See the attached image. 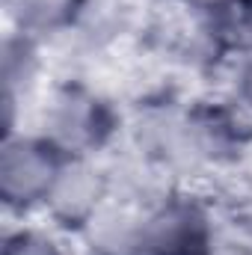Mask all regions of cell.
Listing matches in <instances>:
<instances>
[{
	"instance_id": "obj_4",
	"label": "cell",
	"mask_w": 252,
	"mask_h": 255,
	"mask_svg": "<svg viewBox=\"0 0 252 255\" xmlns=\"http://www.w3.org/2000/svg\"><path fill=\"white\" fill-rule=\"evenodd\" d=\"M113 199V175L101 157H65L48 196L45 217L63 235H80L89 220Z\"/></svg>"
},
{
	"instance_id": "obj_7",
	"label": "cell",
	"mask_w": 252,
	"mask_h": 255,
	"mask_svg": "<svg viewBox=\"0 0 252 255\" xmlns=\"http://www.w3.org/2000/svg\"><path fill=\"white\" fill-rule=\"evenodd\" d=\"M83 0H6V15L15 33L48 42L51 36H68Z\"/></svg>"
},
{
	"instance_id": "obj_12",
	"label": "cell",
	"mask_w": 252,
	"mask_h": 255,
	"mask_svg": "<svg viewBox=\"0 0 252 255\" xmlns=\"http://www.w3.org/2000/svg\"><path fill=\"white\" fill-rule=\"evenodd\" d=\"M217 255H252V241H250V238H238V241L223 238L220 253H217Z\"/></svg>"
},
{
	"instance_id": "obj_9",
	"label": "cell",
	"mask_w": 252,
	"mask_h": 255,
	"mask_svg": "<svg viewBox=\"0 0 252 255\" xmlns=\"http://www.w3.org/2000/svg\"><path fill=\"white\" fill-rule=\"evenodd\" d=\"M214 24L229 60L252 54V0H235L220 15H214Z\"/></svg>"
},
{
	"instance_id": "obj_10",
	"label": "cell",
	"mask_w": 252,
	"mask_h": 255,
	"mask_svg": "<svg viewBox=\"0 0 252 255\" xmlns=\"http://www.w3.org/2000/svg\"><path fill=\"white\" fill-rule=\"evenodd\" d=\"M232 101L252 119V54L232 57Z\"/></svg>"
},
{
	"instance_id": "obj_1",
	"label": "cell",
	"mask_w": 252,
	"mask_h": 255,
	"mask_svg": "<svg viewBox=\"0 0 252 255\" xmlns=\"http://www.w3.org/2000/svg\"><path fill=\"white\" fill-rule=\"evenodd\" d=\"M36 130L65 157H101L125 128L110 98L80 80H68L45 98Z\"/></svg>"
},
{
	"instance_id": "obj_11",
	"label": "cell",
	"mask_w": 252,
	"mask_h": 255,
	"mask_svg": "<svg viewBox=\"0 0 252 255\" xmlns=\"http://www.w3.org/2000/svg\"><path fill=\"white\" fill-rule=\"evenodd\" d=\"M172 6L178 9H187V12H196V15H220L226 6H232L235 0H169Z\"/></svg>"
},
{
	"instance_id": "obj_2",
	"label": "cell",
	"mask_w": 252,
	"mask_h": 255,
	"mask_svg": "<svg viewBox=\"0 0 252 255\" xmlns=\"http://www.w3.org/2000/svg\"><path fill=\"white\" fill-rule=\"evenodd\" d=\"M223 244L214 208L172 184L142 211V255H217Z\"/></svg>"
},
{
	"instance_id": "obj_3",
	"label": "cell",
	"mask_w": 252,
	"mask_h": 255,
	"mask_svg": "<svg viewBox=\"0 0 252 255\" xmlns=\"http://www.w3.org/2000/svg\"><path fill=\"white\" fill-rule=\"evenodd\" d=\"M65 154L39 130L6 133L0 151V199L12 214L45 211Z\"/></svg>"
},
{
	"instance_id": "obj_8",
	"label": "cell",
	"mask_w": 252,
	"mask_h": 255,
	"mask_svg": "<svg viewBox=\"0 0 252 255\" xmlns=\"http://www.w3.org/2000/svg\"><path fill=\"white\" fill-rule=\"evenodd\" d=\"M60 229L48 226H18L3 238V255H74Z\"/></svg>"
},
{
	"instance_id": "obj_6",
	"label": "cell",
	"mask_w": 252,
	"mask_h": 255,
	"mask_svg": "<svg viewBox=\"0 0 252 255\" xmlns=\"http://www.w3.org/2000/svg\"><path fill=\"white\" fill-rule=\"evenodd\" d=\"M42 45L33 36L9 30L3 39V104H6V133L15 128V107L30 101V95L42 83Z\"/></svg>"
},
{
	"instance_id": "obj_5",
	"label": "cell",
	"mask_w": 252,
	"mask_h": 255,
	"mask_svg": "<svg viewBox=\"0 0 252 255\" xmlns=\"http://www.w3.org/2000/svg\"><path fill=\"white\" fill-rule=\"evenodd\" d=\"M145 205L113 196L77 235L86 255H142Z\"/></svg>"
}]
</instances>
